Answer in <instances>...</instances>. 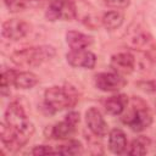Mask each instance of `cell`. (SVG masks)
<instances>
[{
  "label": "cell",
  "mask_w": 156,
  "mask_h": 156,
  "mask_svg": "<svg viewBox=\"0 0 156 156\" xmlns=\"http://www.w3.org/2000/svg\"><path fill=\"white\" fill-rule=\"evenodd\" d=\"M136 87L149 94L156 93V79H147V80H139L136 82Z\"/></svg>",
  "instance_id": "cell-23"
},
{
  "label": "cell",
  "mask_w": 156,
  "mask_h": 156,
  "mask_svg": "<svg viewBox=\"0 0 156 156\" xmlns=\"http://www.w3.org/2000/svg\"><path fill=\"white\" fill-rule=\"evenodd\" d=\"M108 6L115 7V9H124L129 5L130 0H104Z\"/></svg>",
  "instance_id": "cell-26"
},
{
  "label": "cell",
  "mask_w": 156,
  "mask_h": 156,
  "mask_svg": "<svg viewBox=\"0 0 156 156\" xmlns=\"http://www.w3.org/2000/svg\"><path fill=\"white\" fill-rule=\"evenodd\" d=\"M127 146L128 141L126 133L119 128L112 129L108 134V149L116 155H122L127 152Z\"/></svg>",
  "instance_id": "cell-14"
},
{
  "label": "cell",
  "mask_w": 156,
  "mask_h": 156,
  "mask_svg": "<svg viewBox=\"0 0 156 156\" xmlns=\"http://www.w3.org/2000/svg\"><path fill=\"white\" fill-rule=\"evenodd\" d=\"M150 139L145 135H140L138 136L136 139H134L132 143H130V146L129 149L127 150V154L128 155H132V156H141V155H145L147 152V149L150 146Z\"/></svg>",
  "instance_id": "cell-20"
},
{
  "label": "cell",
  "mask_w": 156,
  "mask_h": 156,
  "mask_svg": "<svg viewBox=\"0 0 156 156\" xmlns=\"http://www.w3.org/2000/svg\"><path fill=\"white\" fill-rule=\"evenodd\" d=\"M76 4V18H78L82 23H84L87 27L95 29L100 26L101 18L98 17V15L93 11L94 9L89 2L85 0H74Z\"/></svg>",
  "instance_id": "cell-10"
},
{
  "label": "cell",
  "mask_w": 156,
  "mask_h": 156,
  "mask_svg": "<svg viewBox=\"0 0 156 156\" xmlns=\"http://www.w3.org/2000/svg\"><path fill=\"white\" fill-rule=\"evenodd\" d=\"M30 121L27 118L24 108L17 101H12L9 104L5 111V123L12 129H20L28 124Z\"/></svg>",
  "instance_id": "cell-9"
},
{
  "label": "cell",
  "mask_w": 156,
  "mask_h": 156,
  "mask_svg": "<svg viewBox=\"0 0 156 156\" xmlns=\"http://www.w3.org/2000/svg\"><path fill=\"white\" fill-rule=\"evenodd\" d=\"M26 1L27 0H4L6 7L9 9L10 12H18L22 11L26 7Z\"/></svg>",
  "instance_id": "cell-24"
},
{
  "label": "cell",
  "mask_w": 156,
  "mask_h": 156,
  "mask_svg": "<svg viewBox=\"0 0 156 156\" xmlns=\"http://www.w3.org/2000/svg\"><path fill=\"white\" fill-rule=\"evenodd\" d=\"M48 21H72L76 18V4L74 0H52L45 12Z\"/></svg>",
  "instance_id": "cell-5"
},
{
  "label": "cell",
  "mask_w": 156,
  "mask_h": 156,
  "mask_svg": "<svg viewBox=\"0 0 156 156\" xmlns=\"http://www.w3.org/2000/svg\"><path fill=\"white\" fill-rule=\"evenodd\" d=\"M82 151H83L82 143L76 139H69L66 144L58 145V147L56 149V154H61V155H78L82 154Z\"/></svg>",
  "instance_id": "cell-21"
},
{
  "label": "cell",
  "mask_w": 156,
  "mask_h": 156,
  "mask_svg": "<svg viewBox=\"0 0 156 156\" xmlns=\"http://www.w3.org/2000/svg\"><path fill=\"white\" fill-rule=\"evenodd\" d=\"M56 51L50 45L30 46L11 54V61L20 67H35L51 60Z\"/></svg>",
  "instance_id": "cell-3"
},
{
  "label": "cell",
  "mask_w": 156,
  "mask_h": 156,
  "mask_svg": "<svg viewBox=\"0 0 156 156\" xmlns=\"http://www.w3.org/2000/svg\"><path fill=\"white\" fill-rule=\"evenodd\" d=\"M128 96L124 94H118V95H113L110 96L106 101H105V110L106 112H108L110 115H122L128 105Z\"/></svg>",
  "instance_id": "cell-16"
},
{
  "label": "cell",
  "mask_w": 156,
  "mask_h": 156,
  "mask_svg": "<svg viewBox=\"0 0 156 156\" xmlns=\"http://www.w3.org/2000/svg\"><path fill=\"white\" fill-rule=\"evenodd\" d=\"M27 1H39V0H27Z\"/></svg>",
  "instance_id": "cell-29"
},
{
  "label": "cell",
  "mask_w": 156,
  "mask_h": 156,
  "mask_svg": "<svg viewBox=\"0 0 156 156\" xmlns=\"http://www.w3.org/2000/svg\"><path fill=\"white\" fill-rule=\"evenodd\" d=\"M33 155H46V154H56V151L49 145H37L32 150Z\"/></svg>",
  "instance_id": "cell-25"
},
{
  "label": "cell",
  "mask_w": 156,
  "mask_h": 156,
  "mask_svg": "<svg viewBox=\"0 0 156 156\" xmlns=\"http://www.w3.org/2000/svg\"><path fill=\"white\" fill-rule=\"evenodd\" d=\"M78 93L72 85H54L44 93V104L50 113L73 107L78 102Z\"/></svg>",
  "instance_id": "cell-2"
},
{
  "label": "cell",
  "mask_w": 156,
  "mask_h": 156,
  "mask_svg": "<svg viewBox=\"0 0 156 156\" xmlns=\"http://www.w3.org/2000/svg\"><path fill=\"white\" fill-rule=\"evenodd\" d=\"M30 30L29 24L18 18H11L2 23L1 26V34L2 37L10 39V40H20L24 38Z\"/></svg>",
  "instance_id": "cell-8"
},
{
  "label": "cell",
  "mask_w": 156,
  "mask_h": 156,
  "mask_svg": "<svg viewBox=\"0 0 156 156\" xmlns=\"http://www.w3.org/2000/svg\"><path fill=\"white\" fill-rule=\"evenodd\" d=\"M124 111L122 122L134 132H141L152 123V115L147 104L138 96H133L128 101Z\"/></svg>",
  "instance_id": "cell-1"
},
{
  "label": "cell",
  "mask_w": 156,
  "mask_h": 156,
  "mask_svg": "<svg viewBox=\"0 0 156 156\" xmlns=\"http://www.w3.org/2000/svg\"><path fill=\"white\" fill-rule=\"evenodd\" d=\"M39 82V78L35 73L30 71H24V72H17L13 85L17 89H30L35 87Z\"/></svg>",
  "instance_id": "cell-19"
},
{
  "label": "cell",
  "mask_w": 156,
  "mask_h": 156,
  "mask_svg": "<svg viewBox=\"0 0 156 156\" xmlns=\"http://www.w3.org/2000/svg\"><path fill=\"white\" fill-rule=\"evenodd\" d=\"M123 21H124V16L118 10L107 11L101 17V24L107 30H115V29L119 28L123 24Z\"/></svg>",
  "instance_id": "cell-18"
},
{
  "label": "cell",
  "mask_w": 156,
  "mask_h": 156,
  "mask_svg": "<svg viewBox=\"0 0 156 156\" xmlns=\"http://www.w3.org/2000/svg\"><path fill=\"white\" fill-rule=\"evenodd\" d=\"M155 105H156V104H155Z\"/></svg>",
  "instance_id": "cell-30"
},
{
  "label": "cell",
  "mask_w": 156,
  "mask_h": 156,
  "mask_svg": "<svg viewBox=\"0 0 156 156\" xmlns=\"http://www.w3.org/2000/svg\"><path fill=\"white\" fill-rule=\"evenodd\" d=\"M85 122L89 130L95 136H105L108 132V126L104 119L101 112L96 107H90L85 112Z\"/></svg>",
  "instance_id": "cell-12"
},
{
  "label": "cell",
  "mask_w": 156,
  "mask_h": 156,
  "mask_svg": "<svg viewBox=\"0 0 156 156\" xmlns=\"http://www.w3.org/2000/svg\"><path fill=\"white\" fill-rule=\"evenodd\" d=\"M34 133V126L32 122L26 124L24 127L20 129H12L10 128L5 122L1 123L0 127V139L4 145L9 151H16L24 146L28 140L32 138Z\"/></svg>",
  "instance_id": "cell-4"
},
{
  "label": "cell",
  "mask_w": 156,
  "mask_h": 156,
  "mask_svg": "<svg viewBox=\"0 0 156 156\" xmlns=\"http://www.w3.org/2000/svg\"><path fill=\"white\" fill-rule=\"evenodd\" d=\"M145 56L147 57V60H150L151 62L156 63V44H151L145 50Z\"/></svg>",
  "instance_id": "cell-27"
},
{
  "label": "cell",
  "mask_w": 156,
  "mask_h": 156,
  "mask_svg": "<svg viewBox=\"0 0 156 156\" xmlns=\"http://www.w3.org/2000/svg\"><path fill=\"white\" fill-rule=\"evenodd\" d=\"M66 119H68L69 122H72L73 124H78L79 123V121H80V116H79V112H77V111H69L67 115H66V117H65Z\"/></svg>",
  "instance_id": "cell-28"
},
{
  "label": "cell",
  "mask_w": 156,
  "mask_h": 156,
  "mask_svg": "<svg viewBox=\"0 0 156 156\" xmlns=\"http://www.w3.org/2000/svg\"><path fill=\"white\" fill-rule=\"evenodd\" d=\"M126 84L124 76L116 72H101L95 76V87L102 91H118Z\"/></svg>",
  "instance_id": "cell-7"
},
{
  "label": "cell",
  "mask_w": 156,
  "mask_h": 156,
  "mask_svg": "<svg viewBox=\"0 0 156 156\" xmlns=\"http://www.w3.org/2000/svg\"><path fill=\"white\" fill-rule=\"evenodd\" d=\"M110 67L121 76H128L135 68V58L130 52H118L112 55Z\"/></svg>",
  "instance_id": "cell-13"
},
{
  "label": "cell",
  "mask_w": 156,
  "mask_h": 156,
  "mask_svg": "<svg viewBox=\"0 0 156 156\" xmlns=\"http://www.w3.org/2000/svg\"><path fill=\"white\" fill-rule=\"evenodd\" d=\"M66 41L71 50H82L93 44V38L82 32L68 30L66 33Z\"/></svg>",
  "instance_id": "cell-15"
},
{
  "label": "cell",
  "mask_w": 156,
  "mask_h": 156,
  "mask_svg": "<svg viewBox=\"0 0 156 156\" xmlns=\"http://www.w3.org/2000/svg\"><path fill=\"white\" fill-rule=\"evenodd\" d=\"M16 74H17V72L15 69L2 71V73H1V87H0L2 96H6V95L10 94V85H13Z\"/></svg>",
  "instance_id": "cell-22"
},
{
  "label": "cell",
  "mask_w": 156,
  "mask_h": 156,
  "mask_svg": "<svg viewBox=\"0 0 156 156\" xmlns=\"http://www.w3.org/2000/svg\"><path fill=\"white\" fill-rule=\"evenodd\" d=\"M66 60H67L68 65H71L72 67L87 68V69L94 68L95 63H96V56L91 51H88L85 49L71 50L66 55Z\"/></svg>",
  "instance_id": "cell-11"
},
{
  "label": "cell",
  "mask_w": 156,
  "mask_h": 156,
  "mask_svg": "<svg viewBox=\"0 0 156 156\" xmlns=\"http://www.w3.org/2000/svg\"><path fill=\"white\" fill-rule=\"evenodd\" d=\"M76 130V124L69 122L68 119H63L58 123H56L54 127L50 128V138L55 139H68Z\"/></svg>",
  "instance_id": "cell-17"
},
{
  "label": "cell",
  "mask_w": 156,
  "mask_h": 156,
  "mask_svg": "<svg viewBox=\"0 0 156 156\" xmlns=\"http://www.w3.org/2000/svg\"><path fill=\"white\" fill-rule=\"evenodd\" d=\"M126 44L134 50H146L152 44L151 34L139 24H133L126 33Z\"/></svg>",
  "instance_id": "cell-6"
}]
</instances>
